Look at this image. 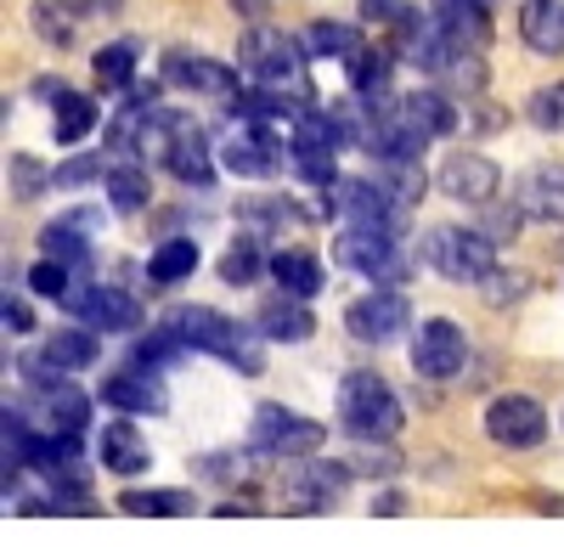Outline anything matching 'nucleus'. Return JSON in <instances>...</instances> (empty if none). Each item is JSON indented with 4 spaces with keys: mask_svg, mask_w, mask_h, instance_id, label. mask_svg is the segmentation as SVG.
Segmentation results:
<instances>
[{
    "mask_svg": "<svg viewBox=\"0 0 564 547\" xmlns=\"http://www.w3.org/2000/svg\"><path fill=\"white\" fill-rule=\"evenodd\" d=\"M164 328H175L193 350L226 361V368H238L243 379H260L265 373V333L249 328V322H231V316H220L209 305H175L164 316Z\"/></svg>",
    "mask_w": 564,
    "mask_h": 547,
    "instance_id": "nucleus-1",
    "label": "nucleus"
},
{
    "mask_svg": "<svg viewBox=\"0 0 564 547\" xmlns=\"http://www.w3.org/2000/svg\"><path fill=\"white\" fill-rule=\"evenodd\" d=\"M339 424L350 440H395L406 413H401V395L390 390L384 373L356 368L339 379Z\"/></svg>",
    "mask_w": 564,
    "mask_h": 547,
    "instance_id": "nucleus-2",
    "label": "nucleus"
},
{
    "mask_svg": "<svg viewBox=\"0 0 564 547\" xmlns=\"http://www.w3.org/2000/svg\"><path fill=\"white\" fill-rule=\"evenodd\" d=\"M238 68L260 90H282V97H305V40L282 29H254L238 45Z\"/></svg>",
    "mask_w": 564,
    "mask_h": 547,
    "instance_id": "nucleus-3",
    "label": "nucleus"
},
{
    "mask_svg": "<svg viewBox=\"0 0 564 547\" xmlns=\"http://www.w3.org/2000/svg\"><path fill=\"white\" fill-rule=\"evenodd\" d=\"M423 260H430L446 283H486L497 271V243L480 226H430V232H423Z\"/></svg>",
    "mask_w": 564,
    "mask_h": 547,
    "instance_id": "nucleus-4",
    "label": "nucleus"
},
{
    "mask_svg": "<svg viewBox=\"0 0 564 547\" xmlns=\"http://www.w3.org/2000/svg\"><path fill=\"white\" fill-rule=\"evenodd\" d=\"M249 440H254V451H265V458L300 463V458H316V451L327 446V424L294 413V406H282V401H260Z\"/></svg>",
    "mask_w": 564,
    "mask_h": 547,
    "instance_id": "nucleus-5",
    "label": "nucleus"
},
{
    "mask_svg": "<svg viewBox=\"0 0 564 547\" xmlns=\"http://www.w3.org/2000/svg\"><path fill=\"white\" fill-rule=\"evenodd\" d=\"M334 260H339L345 271H361L372 288H401L412 271H417V260L401 249L395 232H356V226H345V232H339Z\"/></svg>",
    "mask_w": 564,
    "mask_h": 547,
    "instance_id": "nucleus-6",
    "label": "nucleus"
},
{
    "mask_svg": "<svg viewBox=\"0 0 564 547\" xmlns=\"http://www.w3.org/2000/svg\"><path fill=\"white\" fill-rule=\"evenodd\" d=\"M322 215H339L356 232H401V209L372 175H350L322 193Z\"/></svg>",
    "mask_w": 564,
    "mask_h": 547,
    "instance_id": "nucleus-7",
    "label": "nucleus"
},
{
    "mask_svg": "<svg viewBox=\"0 0 564 547\" xmlns=\"http://www.w3.org/2000/svg\"><path fill=\"white\" fill-rule=\"evenodd\" d=\"M356 480L350 463H334V458H300V469L282 480V508L289 514H327L345 496V485Z\"/></svg>",
    "mask_w": 564,
    "mask_h": 547,
    "instance_id": "nucleus-8",
    "label": "nucleus"
},
{
    "mask_svg": "<svg viewBox=\"0 0 564 547\" xmlns=\"http://www.w3.org/2000/svg\"><path fill=\"white\" fill-rule=\"evenodd\" d=\"M102 361V333L90 328H63L45 339V350L23 355V379L29 384H52V379H68V373H85Z\"/></svg>",
    "mask_w": 564,
    "mask_h": 547,
    "instance_id": "nucleus-9",
    "label": "nucleus"
},
{
    "mask_svg": "<svg viewBox=\"0 0 564 547\" xmlns=\"http://www.w3.org/2000/svg\"><path fill=\"white\" fill-rule=\"evenodd\" d=\"M412 328V299L401 288H372L345 305V333L361 344H390Z\"/></svg>",
    "mask_w": 564,
    "mask_h": 547,
    "instance_id": "nucleus-10",
    "label": "nucleus"
},
{
    "mask_svg": "<svg viewBox=\"0 0 564 547\" xmlns=\"http://www.w3.org/2000/svg\"><path fill=\"white\" fill-rule=\"evenodd\" d=\"M63 305L90 333H135L141 328V299L130 288H113V283H74V294Z\"/></svg>",
    "mask_w": 564,
    "mask_h": 547,
    "instance_id": "nucleus-11",
    "label": "nucleus"
},
{
    "mask_svg": "<svg viewBox=\"0 0 564 547\" xmlns=\"http://www.w3.org/2000/svg\"><path fill=\"white\" fill-rule=\"evenodd\" d=\"M468 368V333L452 322V316H430V322H417V339H412V373L417 379H457Z\"/></svg>",
    "mask_w": 564,
    "mask_h": 547,
    "instance_id": "nucleus-12",
    "label": "nucleus"
},
{
    "mask_svg": "<svg viewBox=\"0 0 564 547\" xmlns=\"http://www.w3.org/2000/svg\"><path fill=\"white\" fill-rule=\"evenodd\" d=\"M29 424L45 429V435H85L90 429V413H97V401L85 390H74L68 379H52V384H34L29 390Z\"/></svg>",
    "mask_w": 564,
    "mask_h": 547,
    "instance_id": "nucleus-13",
    "label": "nucleus"
},
{
    "mask_svg": "<svg viewBox=\"0 0 564 547\" xmlns=\"http://www.w3.org/2000/svg\"><path fill=\"white\" fill-rule=\"evenodd\" d=\"M486 435L508 451H531L547 440V406L536 395H497L486 406Z\"/></svg>",
    "mask_w": 564,
    "mask_h": 547,
    "instance_id": "nucleus-14",
    "label": "nucleus"
},
{
    "mask_svg": "<svg viewBox=\"0 0 564 547\" xmlns=\"http://www.w3.org/2000/svg\"><path fill=\"white\" fill-rule=\"evenodd\" d=\"M159 79L175 85V90H193V97H238V68L215 63L204 52H170Z\"/></svg>",
    "mask_w": 564,
    "mask_h": 547,
    "instance_id": "nucleus-15",
    "label": "nucleus"
},
{
    "mask_svg": "<svg viewBox=\"0 0 564 547\" xmlns=\"http://www.w3.org/2000/svg\"><path fill=\"white\" fill-rule=\"evenodd\" d=\"M97 395H102V406H113L119 418H159L164 406H170L159 373H148V368H119V373H108Z\"/></svg>",
    "mask_w": 564,
    "mask_h": 547,
    "instance_id": "nucleus-16",
    "label": "nucleus"
},
{
    "mask_svg": "<svg viewBox=\"0 0 564 547\" xmlns=\"http://www.w3.org/2000/svg\"><path fill=\"white\" fill-rule=\"evenodd\" d=\"M497 187H502V169H497L486 153H452V158L441 164V193L457 198V204L486 209V204L497 198Z\"/></svg>",
    "mask_w": 564,
    "mask_h": 547,
    "instance_id": "nucleus-17",
    "label": "nucleus"
},
{
    "mask_svg": "<svg viewBox=\"0 0 564 547\" xmlns=\"http://www.w3.org/2000/svg\"><path fill=\"white\" fill-rule=\"evenodd\" d=\"M220 169L243 175V180H265V175L282 169V142L260 124H243V130H231V142L220 147Z\"/></svg>",
    "mask_w": 564,
    "mask_h": 547,
    "instance_id": "nucleus-18",
    "label": "nucleus"
},
{
    "mask_svg": "<svg viewBox=\"0 0 564 547\" xmlns=\"http://www.w3.org/2000/svg\"><path fill=\"white\" fill-rule=\"evenodd\" d=\"M164 169L181 180V187H209L215 180V153H209V135H204V124L198 119H175V142H170V153H164Z\"/></svg>",
    "mask_w": 564,
    "mask_h": 547,
    "instance_id": "nucleus-19",
    "label": "nucleus"
},
{
    "mask_svg": "<svg viewBox=\"0 0 564 547\" xmlns=\"http://www.w3.org/2000/svg\"><path fill=\"white\" fill-rule=\"evenodd\" d=\"M97 463H102L113 480H141V474L153 469V446H148V435H141L130 418H119V424H102Z\"/></svg>",
    "mask_w": 564,
    "mask_h": 547,
    "instance_id": "nucleus-20",
    "label": "nucleus"
},
{
    "mask_svg": "<svg viewBox=\"0 0 564 547\" xmlns=\"http://www.w3.org/2000/svg\"><path fill=\"white\" fill-rule=\"evenodd\" d=\"M513 204L525 209V220H542V226H564V164H536L520 175V193Z\"/></svg>",
    "mask_w": 564,
    "mask_h": 547,
    "instance_id": "nucleus-21",
    "label": "nucleus"
},
{
    "mask_svg": "<svg viewBox=\"0 0 564 547\" xmlns=\"http://www.w3.org/2000/svg\"><path fill=\"white\" fill-rule=\"evenodd\" d=\"M119 514H141V519H186L198 514V491L193 485H124L119 491Z\"/></svg>",
    "mask_w": 564,
    "mask_h": 547,
    "instance_id": "nucleus-22",
    "label": "nucleus"
},
{
    "mask_svg": "<svg viewBox=\"0 0 564 547\" xmlns=\"http://www.w3.org/2000/svg\"><path fill=\"white\" fill-rule=\"evenodd\" d=\"M390 68H395V52L390 45H356V52L345 57V79H350V97L361 102H384L390 97Z\"/></svg>",
    "mask_w": 564,
    "mask_h": 547,
    "instance_id": "nucleus-23",
    "label": "nucleus"
},
{
    "mask_svg": "<svg viewBox=\"0 0 564 547\" xmlns=\"http://www.w3.org/2000/svg\"><path fill=\"white\" fill-rule=\"evenodd\" d=\"M254 328H260L271 344H305V339L316 333V316H311V305H305V299L276 294V299H265V305H260Z\"/></svg>",
    "mask_w": 564,
    "mask_h": 547,
    "instance_id": "nucleus-24",
    "label": "nucleus"
},
{
    "mask_svg": "<svg viewBox=\"0 0 564 547\" xmlns=\"http://www.w3.org/2000/svg\"><path fill=\"white\" fill-rule=\"evenodd\" d=\"M271 283L294 299H316L327 288V265L311 254V249H276L271 254Z\"/></svg>",
    "mask_w": 564,
    "mask_h": 547,
    "instance_id": "nucleus-25",
    "label": "nucleus"
},
{
    "mask_svg": "<svg viewBox=\"0 0 564 547\" xmlns=\"http://www.w3.org/2000/svg\"><path fill=\"white\" fill-rule=\"evenodd\" d=\"M520 34H525L531 52H542V57H564V0H525Z\"/></svg>",
    "mask_w": 564,
    "mask_h": 547,
    "instance_id": "nucleus-26",
    "label": "nucleus"
},
{
    "mask_svg": "<svg viewBox=\"0 0 564 547\" xmlns=\"http://www.w3.org/2000/svg\"><path fill=\"white\" fill-rule=\"evenodd\" d=\"M435 23L468 45V52H480V45L491 40V18H486V0H435Z\"/></svg>",
    "mask_w": 564,
    "mask_h": 547,
    "instance_id": "nucleus-27",
    "label": "nucleus"
},
{
    "mask_svg": "<svg viewBox=\"0 0 564 547\" xmlns=\"http://www.w3.org/2000/svg\"><path fill=\"white\" fill-rule=\"evenodd\" d=\"M372 164H379V169H372V180H379V187L395 198L401 215L423 204V193H430V175H423L417 158H372Z\"/></svg>",
    "mask_w": 564,
    "mask_h": 547,
    "instance_id": "nucleus-28",
    "label": "nucleus"
},
{
    "mask_svg": "<svg viewBox=\"0 0 564 547\" xmlns=\"http://www.w3.org/2000/svg\"><path fill=\"white\" fill-rule=\"evenodd\" d=\"M102 187H108L113 215H141V209L153 204V175H148V164H113Z\"/></svg>",
    "mask_w": 564,
    "mask_h": 547,
    "instance_id": "nucleus-29",
    "label": "nucleus"
},
{
    "mask_svg": "<svg viewBox=\"0 0 564 547\" xmlns=\"http://www.w3.org/2000/svg\"><path fill=\"white\" fill-rule=\"evenodd\" d=\"M198 243L193 238H164L153 254H148V283H159V288H170V283H186L198 271Z\"/></svg>",
    "mask_w": 564,
    "mask_h": 547,
    "instance_id": "nucleus-30",
    "label": "nucleus"
},
{
    "mask_svg": "<svg viewBox=\"0 0 564 547\" xmlns=\"http://www.w3.org/2000/svg\"><path fill=\"white\" fill-rule=\"evenodd\" d=\"M193 355V344H186L175 328H153V333H141L135 344H130V368H148V373H164V368H175V361H186Z\"/></svg>",
    "mask_w": 564,
    "mask_h": 547,
    "instance_id": "nucleus-31",
    "label": "nucleus"
},
{
    "mask_svg": "<svg viewBox=\"0 0 564 547\" xmlns=\"http://www.w3.org/2000/svg\"><path fill=\"white\" fill-rule=\"evenodd\" d=\"M90 130H97V102L79 97V90H63V97L52 102V135L63 147H79Z\"/></svg>",
    "mask_w": 564,
    "mask_h": 547,
    "instance_id": "nucleus-32",
    "label": "nucleus"
},
{
    "mask_svg": "<svg viewBox=\"0 0 564 547\" xmlns=\"http://www.w3.org/2000/svg\"><path fill=\"white\" fill-rule=\"evenodd\" d=\"M40 260H57L68 271H90V238L74 232V226L57 215L52 226H40Z\"/></svg>",
    "mask_w": 564,
    "mask_h": 547,
    "instance_id": "nucleus-33",
    "label": "nucleus"
},
{
    "mask_svg": "<svg viewBox=\"0 0 564 547\" xmlns=\"http://www.w3.org/2000/svg\"><path fill=\"white\" fill-rule=\"evenodd\" d=\"M271 271V254L260 249V238H238L226 254H220V283H231V288H249V283H260Z\"/></svg>",
    "mask_w": 564,
    "mask_h": 547,
    "instance_id": "nucleus-34",
    "label": "nucleus"
},
{
    "mask_svg": "<svg viewBox=\"0 0 564 547\" xmlns=\"http://www.w3.org/2000/svg\"><path fill=\"white\" fill-rule=\"evenodd\" d=\"M85 12H90L85 0H34V34L52 45H68Z\"/></svg>",
    "mask_w": 564,
    "mask_h": 547,
    "instance_id": "nucleus-35",
    "label": "nucleus"
},
{
    "mask_svg": "<svg viewBox=\"0 0 564 547\" xmlns=\"http://www.w3.org/2000/svg\"><path fill=\"white\" fill-rule=\"evenodd\" d=\"M406 113H412L423 130H430L435 142H441V135H452V130L463 124V113H457V102L446 97V90H412V97H406Z\"/></svg>",
    "mask_w": 564,
    "mask_h": 547,
    "instance_id": "nucleus-36",
    "label": "nucleus"
},
{
    "mask_svg": "<svg viewBox=\"0 0 564 547\" xmlns=\"http://www.w3.org/2000/svg\"><path fill=\"white\" fill-rule=\"evenodd\" d=\"M135 57H141V45L135 40H113V45H102L97 52V79H102V90H130L135 85Z\"/></svg>",
    "mask_w": 564,
    "mask_h": 547,
    "instance_id": "nucleus-37",
    "label": "nucleus"
},
{
    "mask_svg": "<svg viewBox=\"0 0 564 547\" xmlns=\"http://www.w3.org/2000/svg\"><path fill=\"white\" fill-rule=\"evenodd\" d=\"M356 45H361V34L345 23H311L305 29V57H350Z\"/></svg>",
    "mask_w": 564,
    "mask_h": 547,
    "instance_id": "nucleus-38",
    "label": "nucleus"
},
{
    "mask_svg": "<svg viewBox=\"0 0 564 547\" xmlns=\"http://www.w3.org/2000/svg\"><path fill=\"white\" fill-rule=\"evenodd\" d=\"M350 469H356V474H367V480H390V474L401 469V458L390 451V440H356Z\"/></svg>",
    "mask_w": 564,
    "mask_h": 547,
    "instance_id": "nucleus-39",
    "label": "nucleus"
},
{
    "mask_svg": "<svg viewBox=\"0 0 564 547\" xmlns=\"http://www.w3.org/2000/svg\"><path fill=\"white\" fill-rule=\"evenodd\" d=\"M7 175H12V193H18L23 204H29V198H40L45 187H57V180H52V169H45L40 158H29V153H12Z\"/></svg>",
    "mask_w": 564,
    "mask_h": 547,
    "instance_id": "nucleus-40",
    "label": "nucleus"
},
{
    "mask_svg": "<svg viewBox=\"0 0 564 547\" xmlns=\"http://www.w3.org/2000/svg\"><path fill=\"white\" fill-rule=\"evenodd\" d=\"M29 288H34L40 299H57V305H63V299L74 294V271L57 265V260H34V265H29Z\"/></svg>",
    "mask_w": 564,
    "mask_h": 547,
    "instance_id": "nucleus-41",
    "label": "nucleus"
},
{
    "mask_svg": "<svg viewBox=\"0 0 564 547\" xmlns=\"http://www.w3.org/2000/svg\"><path fill=\"white\" fill-rule=\"evenodd\" d=\"M238 215H243L249 226H271V232H276V226H294V220H305V209H300V204H289V198H249Z\"/></svg>",
    "mask_w": 564,
    "mask_h": 547,
    "instance_id": "nucleus-42",
    "label": "nucleus"
},
{
    "mask_svg": "<svg viewBox=\"0 0 564 547\" xmlns=\"http://www.w3.org/2000/svg\"><path fill=\"white\" fill-rule=\"evenodd\" d=\"M525 113H531V124H536V130H553V135H558V130H564V79L542 85L536 97L525 102Z\"/></svg>",
    "mask_w": 564,
    "mask_h": 547,
    "instance_id": "nucleus-43",
    "label": "nucleus"
},
{
    "mask_svg": "<svg viewBox=\"0 0 564 547\" xmlns=\"http://www.w3.org/2000/svg\"><path fill=\"white\" fill-rule=\"evenodd\" d=\"M520 226H525V209L520 204H486V220H480V232L502 249V243H513V238H520Z\"/></svg>",
    "mask_w": 564,
    "mask_h": 547,
    "instance_id": "nucleus-44",
    "label": "nucleus"
},
{
    "mask_svg": "<svg viewBox=\"0 0 564 547\" xmlns=\"http://www.w3.org/2000/svg\"><path fill=\"white\" fill-rule=\"evenodd\" d=\"M52 180H57L63 193H74V187H90V180H108V169H102V153H79V158L57 164V169H52Z\"/></svg>",
    "mask_w": 564,
    "mask_h": 547,
    "instance_id": "nucleus-45",
    "label": "nucleus"
},
{
    "mask_svg": "<svg viewBox=\"0 0 564 547\" xmlns=\"http://www.w3.org/2000/svg\"><path fill=\"white\" fill-rule=\"evenodd\" d=\"M525 288H531V277L525 271H491V277L480 283V294H486V305H513V299H525Z\"/></svg>",
    "mask_w": 564,
    "mask_h": 547,
    "instance_id": "nucleus-46",
    "label": "nucleus"
},
{
    "mask_svg": "<svg viewBox=\"0 0 564 547\" xmlns=\"http://www.w3.org/2000/svg\"><path fill=\"white\" fill-rule=\"evenodd\" d=\"M0 328H7L12 339L34 333V305H29L23 294H12V288H7V299H0Z\"/></svg>",
    "mask_w": 564,
    "mask_h": 547,
    "instance_id": "nucleus-47",
    "label": "nucleus"
},
{
    "mask_svg": "<svg viewBox=\"0 0 564 547\" xmlns=\"http://www.w3.org/2000/svg\"><path fill=\"white\" fill-rule=\"evenodd\" d=\"M367 514H379V519H401V514H406V491H372Z\"/></svg>",
    "mask_w": 564,
    "mask_h": 547,
    "instance_id": "nucleus-48",
    "label": "nucleus"
},
{
    "mask_svg": "<svg viewBox=\"0 0 564 547\" xmlns=\"http://www.w3.org/2000/svg\"><path fill=\"white\" fill-rule=\"evenodd\" d=\"M401 12H406L401 0H361V18L367 23H401Z\"/></svg>",
    "mask_w": 564,
    "mask_h": 547,
    "instance_id": "nucleus-49",
    "label": "nucleus"
},
{
    "mask_svg": "<svg viewBox=\"0 0 564 547\" xmlns=\"http://www.w3.org/2000/svg\"><path fill=\"white\" fill-rule=\"evenodd\" d=\"M249 514H260L249 496H226V503H215V519H249Z\"/></svg>",
    "mask_w": 564,
    "mask_h": 547,
    "instance_id": "nucleus-50",
    "label": "nucleus"
},
{
    "mask_svg": "<svg viewBox=\"0 0 564 547\" xmlns=\"http://www.w3.org/2000/svg\"><path fill=\"white\" fill-rule=\"evenodd\" d=\"M63 220L74 226V232H85V238H90V232H102V215H97V209H68Z\"/></svg>",
    "mask_w": 564,
    "mask_h": 547,
    "instance_id": "nucleus-51",
    "label": "nucleus"
},
{
    "mask_svg": "<svg viewBox=\"0 0 564 547\" xmlns=\"http://www.w3.org/2000/svg\"><path fill=\"white\" fill-rule=\"evenodd\" d=\"M271 0H231V12H243V18H265Z\"/></svg>",
    "mask_w": 564,
    "mask_h": 547,
    "instance_id": "nucleus-52",
    "label": "nucleus"
}]
</instances>
